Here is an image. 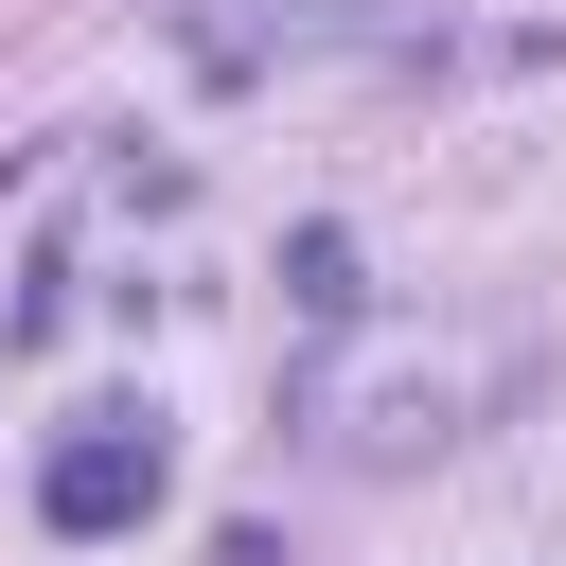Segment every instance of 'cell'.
Here are the masks:
<instances>
[{"label":"cell","instance_id":"7a4b0ae2","mask_svg":"<svg viewBox=\"0 0 566 566\" xmlns=\"http://www.w3.org/2000/svg\"><path fill=\"white\" fill-rule=\"evenodd\" d=\"M301 424H318L336 460L407 478V460H442V442H460V371H442V354H371V371H318V389H301Z\"/></svg>","mask_w":566,"mask_h":566},{"label":"cell","instance_id":"277c9868","mask_svg":"<svg viewBox=\"0 0 566 566\" xmlns=\"http://www.w3.org/2000/svg\"><path fill=\"white\" fill-rule=\"evenodd\" d=\"M283 301H301L318 336H354V318H371V283H354V230H336V212H318V230H283Z\"/></svg>","mask_w":566,"mask_h":566},{"label":"cell","instance_id":"6da1fadb","mask_svg":"<svg viewBox=\"0 0 566 566\" xmlns=\"http://www.w3.org/2000/svg\"><path fill=\"white\" fill-rule=\"evenodd\" d=\"M159 495H177V424H159V389H106V407H71V424L35 442V531H53V548L142 531Z\"/></svg>","mask_w":566,"mask_h":566},{"label":"cell","instance_id":"5b68a950","mask_svg":"<svg viewBox=\"0 0 566 566\" xmlns=\"http://www.w3.org/2000/svg\"><path fill=\"white\" fill-rule=\"evenodd\" d=\"M212 566H283V531H265V513H230V531H212Z\"/></svg>","mask_w":566,"mask_h":566},{"label":"cell","instance_id":"3957f363","mask_svg":"<svg viewBox=\"0 0 566 566\" xmlns=\"http://www.w3.org/2000/svg\"><path fill=\"white\" fill-rule=\"evenodd\" d=\"M354 35H389V18H371V0H195V18H177V53H195L212 88H248L265 53H354Z\"/></svg>","mask_w":566,"mask_h":566}]
</instances>
